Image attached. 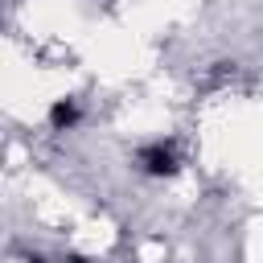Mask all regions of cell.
<instances>
[{"label":"cell","mask_w":263,"mask_h":263,"mask_svg":"<svg viewBox=\"0 0 263 263\" xmlns=\"http://www.w3.org/2000/svg\"><path fill=\"white\" fill-rule=\"evenodd\" d=\"M140 168L148 177H173L177 173V148L168 140H156V144L140 148Z\"/></svg>","instance_id":"1"},{"label":"cell","mask_w":263,"mask_h":263,"mask_svg":"<svg viewBox=\"0 0 263 263\" xmlns=\"http://www.w3.org/2000/svg\"><path fill=\"white\" fill-rule=\"evenodd\" d=\"M78 123V103L74 99H58L53 107H49V127L53 132H66V127H74Z\"/></svg>","instance_id":"2"}]
</instances>
